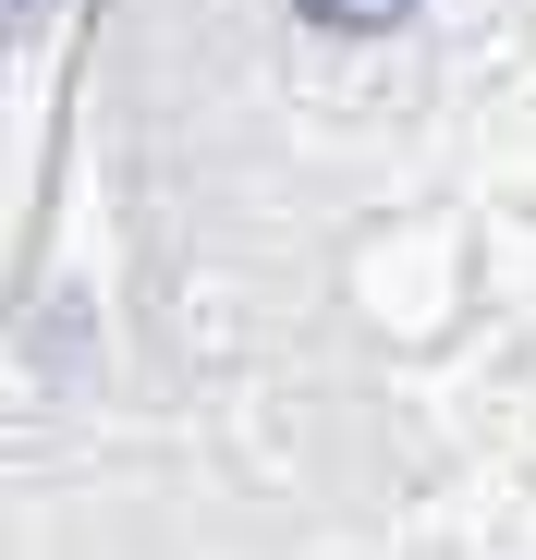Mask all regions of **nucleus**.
<instances>
[{
	"instance_id": "nucleus-1",
	"label": "nucleus",
	"mask_w": 536,
	"mask_h": 560,
	"mask_svg": "<svg viewBox=\"0 0 536 560\" xmlns=\"http://www.w3.org/2000/svg\"><path fill=\"white\" fill-rule=\"evenodd\" d=\"M305 13H317L329 37H391V25L415 13V0H305Z\"/></svg>"
},
{
	"instance_id": "nucleus-2",
	"label": "nucleus",
	"mask_w": 536,
	"mask_h": 560,
	"mask_svg": "<svg viewBox=\"0 0 536 560\" xmlns=\"http://www.w3.org/2000/svg\"><path fill=\"white\" fill-rule=\"evenodd\" d=\"M13 25H25V0H0V37H13Z\"/></svg>"
}]
</instances>
